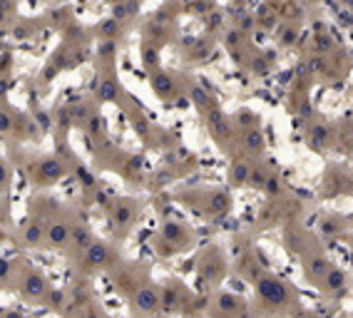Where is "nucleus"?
I'll use <instances>...</instances> for the list:
<instances>
[{
  "instance_id": "obj_16",
  "label": "nucleus",
  "mask_w": 353,
  "mask_h": 318,
  "mask_svg": "<svg viewBox=\"0 0 353 318\" xmlns=\"http://www.w3.org/2000/svg\"><path fill=\"white\" fill-rule=\"evenodd\" d=\"M13 70H15L13 50H6L3 55H0V77H6V80H10V77H13Z\"/></svg>"
},
{
  "instance_id": "obj_7",
  "label": "nucleus",
  "mask_w": 353,
  "mask_h": 318,
  "mask_svg": "<svg viewBox=\"0 0 353 318\" xmlns=\"http://www.w3.org/2000/svg\"><path fill=\"white\" fill-rule=\"evenodd\" d=\"M45 30V20L43 13L40 15H28V18H18L13 23V28L8 30V38L13 40V43H28L32 40L38 32Z\"/></svg>"
},
{
  "instance_id": "obj_15",
  "label": "nucleus",
  "mask_w": 353,
  "mask_h": 318,
  "mask_svg": "<svg viewBox=\"0 0 353 318\" xmlns=\"http://www.w3.org/2000/svg\"><path fill=\"white\" fill-rule=\"evenodd\" d=\"M117 92H120V87H117V80H114L112 75L105 77V80H100L97 97H100L102 102H114V100H117Z\"/></svg>"
},
{
  "instance_id": "obj_13",
  "label": "nucleus",
  "mask_w": 353,
  "mask_h": 318,
  "mask_svg": "<svg viewBox=\"0 0 353 318\" xmlns=\"http://www.w3.org/2000/svg\"><path fill=\"white\" fill-rule=\"evenodd\" d=\"M13 187V165L6 157H0V199L8 204V194Z\"/></svg>"
},
{
  "instance_id": "obj_8",
  "label": "nucleus",
  "mask_w": 353,
  "mask_h": 318,
  "mask_svg": "<svg viewBox=\"0 0 353 318\" xmlns=\"http://www.w3.org/2000/svg\"><path fill=\"white\" fill-rule=\"evenodd\" d=\"M10 137H15L18 142H40L45 137V132L38 127V122L32 120L30 112H20L15 115V125H13V134Z\"/></svg>"
},
{
  "instance_id": "obj_2",
  "label": "nucleus",
  "mask_w": 353,
  "mask_h": 318,
  "mask_svg": "<svg viewBox=\"0 0 353 318\" xmlns=\"http://www.w3.org/2000/svg\"><path fill=\"white\" fill-rule=\"evenodd\" d=\"M15 284H18L20 296L30 304H45L50 293V284L43 276V271H38L30 264H20V268L15 266Z\"/></svg>"
},
{
  "instance_id": "obj_12",
  "label": "nucleus",
  "mask_w": 353,
  "mask_h": 318,
  "mask_svg": "<svg viewBox=\"0 0 353 318\" xmlns=\"http://www.w3.org/2000/svg\"><path fill=\"white\" fill-rule=\"evenodd\" d=\"M15 115H18V109L8 100H0V134H3V137H10V134H13Z\"/></svg>"
},
{
  "instance_id": "obj_24",
  "label": "nucleus",
  "mask_w": 353,
  "mask_h": 318,
  "mask_svg": "<svg viewBox=\"0 0 353 318\" xmlns=\"http://www.w3.org/2000/svg\"><path fill=\"white\" fill-rule=\"evenodd\" d=\"M8 318H26V316H20V313H13V311H10V313H8Z\"/></svg>"
},
{
  "instance_id": "obj_6",
  "label": "nucleus",
  "mask_w": 353,
  "mask_h": 318,
  "mask_svg": "<svg viewBox=\"0 0 353 318\" xmlns=\"http://www.w3.org/2000/svg\"><path fill=\"white\" fill-rule=\"evenodd\" d=\"M43 20H45V30H55V32L68 30L72 23H77L75 10L68 3H52L50 8H45Z\"/></svg>"
},
{
  "instance_id": "obj_21",
  "label": "nucleus",
  "mask_w": 353,
  "mask_h": 318,
  "mask_svg": "<svg viewBox=\"0 0 353 318\" xmlns=\"http://www.w3.org/2000/svg\"><path fill=\"white\" fill-rule=\"evenodd\" d=\"M8 89H10V80L0 77V100H8Z\"/></svg>"
},
{
  "instance_id": "obj_1",
  "label": "nucleus",
  "mask_w": 353,
  "mask_h": 318,
  "mask_svg": "<svg viewBox=\"0 0 353 318\" xmlns=\"http://www.w3.org/2000/svg\"><path fill=\"white\" fill-rule=\"evenodd\" d=\"M13 152V167H18V172L38 189H48L55 187L60 179H65L70 174V167L63 159L52 154H38V152H26L20 147H10Z\"/></svg>"
},
{
  "instance_id": "obj_10",
  "label": "nucleus",
  "mask_w": 353,
  "mask_h": 318,
  "mask_svg": "<svg viewBox=\"0 0 353 318\" xmlns=\"http://www.w3.org/2000/svg\"><path fill=\"white\" fill-rule=\"evenodd\" d=\"M70 224H72V229H70V244L68 246H72L77 254H80V251H85V248L95 242V239H92V231L88 229V224H82V222H70Z\"/></svg>"
},
{
  "instance_id": "obj_11",
  "label": "nucleus",
  "mask_w": 353,
  "mask_h": 318,
  "mask_svg": "<svg viewBox=\"0 0 353 318\" xmlns=\"http://www.w3.org/2000/svg\"><path fill=\"white\" fill-rule=\"evenodd\" d=\"M20 0H0V30H10L13 23L20 18L18 15Z\"/></svg>"
},
{
  "instance_id": "obj_17",
  "label": "nucleus",
  "mask_w": 353,
  "mask_h": 318,
  "mask_svg": "<svg viewBox=\"0 0 353 318\" xmlns=\"http://www.w3.org/2000/svg\"><path fill=\"white\" fill-rule=\"evenodd\" d=\"M134 304H137L139 311H152L157 306V296H154V291H139Z\"/></svg>"
},
{
  "instance_id": "obj_5",
  "label": "nucleus",
  "mask_w": 353,
  "mask_h": 318,
  "mask_svg": "<svg viewBox=\"0 0 353 318\" xmlns=\"http://www.w3.org/2000/svg\"><path fill=\"white\" fill-rule=\"evenodd\" d=\"M45 231L48 222L40 217H28V222L15 234V244L23 248H45Z\"/></svg>"
},
{
  "instance_id": "obj_3",
  "label": "nucleus",
  "mask_w": 353,
  "mask_h": 318,
  "mask_svg": "<svg viewBox=\"0 0 353 318\" xmlns=\"http://www.w3.org/2000/svg\"><path fill=\"white\" fill-rule=\"evenodd\" d=\"M68 63H70V45L68 43H60L55 50L50 52V58L45 60L43 67H40V72H38V87L40 89L50 87V85L57 80V75L68 70Z\"/></svg>"
},
{
  "instance_id": "obj_4",
  "label": "nucleus",
  "mask_w": 353,
  "mask_h": 318,
  "mask_svg": "<svg viewBox=\"0 0 353 318\" xmlns=\"http://www.w3.org/2000/svg\"><path fill=\"white\" fill-rule=\"evenodd\" d=\"M70 229H72L70 217L63 211V206H60V211H57L55 217L48 222V231H45V248H50V251H63V248H68Z\"/></svg>"
},
{
  "instance_id": "obj_23",
  "label": "nucleus",
  "mask_w": 353,
  "mask_h": 318,
  "mask_svg": "<svg viewBox=\"0 0 353 318\" xmlns=\"http://www.w3.org/2000/svg\"><path fill=\"white\" fill-rule=\"evenodd\" d=\"M82 318H100V316H97L95 311H88V313H85V316H82Z\"/></svg>"
},
{
  "instance_id": "obj_18",
  "label": "nucleus",
  "mask_w": 353,
  "mask_h": 318,
  "mask_svg": "<svg viewBox=\"0 0 353 318\" xmlns=\"http://www.w3.org/2000/svg\"><path fill=\"white\" fill-rule=\"evenodd\" d=\"M132 222V209L127 206V204H117L114 206V224L117 226H125V224Z\"/></svg>"
},
{
  "instance_id": "obj_20",
  "label": "nucleus",
  "mask_w": 353,
  "mask_h": 318,
  "mask_svg": "<svg viewBox=\"0 0 353 318\" xmlns=\"http://www.w3.org/2000/svg\"><path fill=\"white\" fill-rule=\"evenodd\" d=\"M154 60H157V52L152 50L150 45H145V65H147V67H152V65H154Z\"/></svg>"
},
{
  "instance_id": "obj_22",
  "label": "nucleus",
  "mask_w": 353,
  "mask_h": 318,
  "mask_svg": "<svg viewBox=\"0 0 353 318\" xmlns=\"http://www.w3.org/2000/svg\"><path fill=\"white\" fill-rule=\"evenodd\" d=\"M8 32L6 30H0V55H3V52L6 50H10V45H8Z\"/></svg>"
},
{
  "instance_id": "obj_19",
  "label": "nucleus",
  "mask_w": 353,
  "mask_h": 318,
  "mask_svg": "<svg viewBox=\"0 0 353 318\" xmlns=\"http://www.w3.org/2000/svg\"><path fill=\"white\" fill-rule=\"evenodd\" d=\"M152 85H154V89H157L159 95H167V92H170V87H172L170 77H167V75H154Z\"/></svg>"
},
{
  "instance_id": "obj_14",
  "label": "nucleus",
  "mask_w": 353,
  "mask_h": 318,
  "mask_svg": "<svg viewBox=\"0 0 353 318\" xmlns=\"http://www.w3.org/2000/svg\"><path fill=\"white\" fill-rule=\"evenodd\" d=\"M120 23H122V20H114V18L102 20L100 25H95L97 38H100V40H114L117 35H120Z\"/></svg>"
},
{
  "instance_id": "obj_9",
  "label": "nucleus",
  "mask_w": 353,
  "mask_h": 318,
  "mask_svg": "<svg viewBox=\"0 0 353 318\" xmlns=\"http://www.w3.org/2000/svg\"><path fill=\"white\" fill-rule=\"evenodd\" d=\"M57 211H60V202H57L52 194L38 191V194H32V197L28 199V217H40V219H45V222H50Z\"/></svg>"
}]
</instances>
